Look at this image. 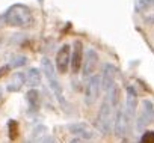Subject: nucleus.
I'll use <instances>...</instances> for the list:
<instances>
[{"label":"nucleus","mask_w":154,"mask_h":143,"mask_svg":"<svg viewBox=\"0 0 154 143\" xmlns=\"http://www.w3.org/2000/svg\"><path fill=\"white\" fill-rule=\"evenodd\" d=\"M41 77H42V74H41V71L38 68H30L24 74V83L27 86L35 88V86H38L41 83Z\"/></svg>","instance_id":"obj_12"},{"label":"nucleus","mask_w":154,"mask_h":143,"mask_svg":"<svg viewBox=\"0 0 154 143\" xmlns=\"http://www.w3.org/2000/svg\"><path fill=\"white\" fill-rule=\"evenodd\" d=\"M152 140H154V133L152 131H145L142 139H140L142 143H152Z\"/></svg>","instance_id":"obj_18"},{"label":"nucleus","mask_w":154,"mask_h":143,"mask_svg":"<svg viewBox=\"0 0 154 143\" xmlns=\"http://www.w3.org/2000/svg\"><path fill=\"white\" fill-rule=\"evenodd\" d=\"M134 6H136V11L143 12V11H146L152 6V0H136Z\"/></svg>","instance_id":"obj_16"},{"label":"nucleus","mask_w":154,"mask_h":143,"mask_svg":"<svg viewBox=\"0 0 154 143\" xmlns=\"http://www.w3.org/2000/svg\"><path fill=\"white\" fill-rule=\"evenodd\" d=\"M26 63H27V57H24V56H15L11 60L9 66L11 68H20V66H24Z\"/></svg>","instance_id":"obj_17"},{"label":"nucleus","mask_w":154,"mask_h":143,"mask_svg":"<svg viewBox=\"0 0 154 143\" xmlns=\"http://www.w3.org/2000/svg\"><path fill=\"white\" fill-rule=\"evenodd\" d=\"M2 20L12 27H30L33 24V15L32 11L21 3L12 5L2 17Z\"/></svg>","instance_id":"obj_1"},{"label":"nucleus","mask_w":154,"mask_h":143,"mask_svg":"<svg viewBox=\"0 0 154 143\" xmlns=\"http://www.w3.org/2000/svg\"><path fill=\"white\" fill-rule=\"evenodd\" d=\"M152 115H154V107H152V103L149 100H145L143 101V110L137 119V130H143L148 124L152 122Z\"/></svg>","instance_id":"obj_11"},{"label":"nucleus","mask_w":154,"mask_h":143,"mask_svg":"<svg viewBox=\"0 0 154 143\" xmlns=\"http://www.w3.org/2000/svg\"><path fill=\"white\" fill-rule=\"evenodd\" d=\"M69 45L65 44L59 48L57 54H56V69H57V73L59 74H66V71L69 68Z\"/></svg>","instance_id":"obj_7"},{"label":"nucleus","mask_w":154,"mask_h":143,"mask_svg":"<svg viewBox=\"0 0 154 143\" xmlns=\"http://www.w3.org/2000/svg\"><path fill=\"white\" fill-rule=\"evenodd\" d=\"M68 130L71 131V134H74L75 137H79L82 140H91L95 137V131L85 122H77V124H71L68 127Z\"/></svg>","instance_id":"obj_8"},{"label":"nucleus","mask_w":154,"mask_h":143,"mask_svg":"<svg viewBox=\"0 0 154 143\" xmlns=\"http://www.w3.org/2000/svg\"><path fill=\"white\" fill-rule=\"evenodd\" d=\"M130 121L124 112V109H119L118 113H116V118L113 119V131H115V136L118 137H124L127 133H128V128H130Z\"/></svg>","instance_id":"obj_6"},{"label":"nucleus","mask_w":154,"mask_h":143,"mask_svg":"<svg viewBox=\"0 0 154 143\" xmlns=\"http://www.w3.org/2000/svg\"><path fill=\"white\" fill-rule=\"evenodd\" d=\"M41 71L44 73V76L47 77L48 85H50L51 91L54 92L56 98L59 100V103H60V104H65V100H63V95H62V88H60V83H59V80H57V76H56V68H54L53 62H51L50 59L44 57V59H42V62H41Z\"/></svg>","instance_id":"obj_3"},{"label":"nucleus","mask_w":154,"mask_h":143,"mask_svg":"<svg viewBox=\"0 0 154 143\" xmlns=\"http://www.w3.org/2000/svg\"><path fill=\"white\" fill-rule=\"evenodd\" d=\"M82 60H83V44L82 41H74L72 54L69 56V65H71L72 74H77L82 69Z\"/></svg>","instance_id":"obj_5"},{"label":"nucleus","mask_w":154,"mask_h":143,"mask_svg":"<svg viewBox=\"0 0 154 143\" xmlns=\"http://www.w3.org/2000/svg\"><path fill=\"white\" fill-rule=\"evenodd\" d=\"M113 104L109 101V98L106 97L101 107H100V112L97 115V128L100 133L103 134H110L112 131V127H113Z\"/></svg>","instance_id":"obj_2"},{"label":"nucleus","mask_w":154,"mask_h":143,"mask_svg":"<svg viewBox=\"0 0 154 143\" xmlns=\"http://www.w3.org/2000/svg\"><path fill=\"white\" fill-rule=\"evenodd\" d=\"M100 92H101V77L94 76V77H91V80L88 82V86L85 89V103L88 106H92L98 100Z\"/></svg>","instance_id":"obj_4"},{"label":"nucleus","mask_w":154,"mask_h":143,"mask_svg":"<svg viewBox=\"0 0 154 143\" xmlns=\"http://www.w3.org/2000/svg\"><path fill=\"white\" fill-rule=\"evenodd\" d=\"M8 133H9V139L11 140H15L18 137V134H20V125H18L17 121L11 119L8 122Z\"/></svg>","instance_id":"obj_15"},{"label":"nucleus","mask_w":154,"mask_h":143,"mask_svg":"<svg viewBox=\"0 0 154 143\" xmlns=\"http://www.w3.org/2000/svg\"><path fill=\"white\" fill-rule=\"evenodd\" d=\"M26 100H27L29 109H30L32 112H36V110L39 109V94H38V91L30 89V91L26 94Z\"/></svg>","instance_id":"obj_13"},{"label":"nucleus","mask_w":154,"mask_h":143,"mask_svg":"<svg viewBox=\"0 0 154 143\" xmlns=\"http://www.w3.org/2000/svg\"><path fill=\"white\" fill-rule=\"evenodd\" d=\"M23 85H24V74H23V73H18V74L14 76L12 82L9 83L8 91H9V92H18Z\"/></svg>","instance_id":"obj_14"},{"label":"nucleus","mask_w":154,"mask_h":143,"mask_svg":"<svg viewBox=\"0 0 154 143\" xmlns=\"http://www.w3.org/2000/svg\"><path fill=\"white\" fill-rule=\"evenodd\" d=\"M98 65V54L95 50H88L86 51V59L82 60V68H83V77H91V74L95 71Z\"/></svg>","instance_id":"obj_9"},{"label":"nucleus","mask_w":154,"mask_h":143,"mask_svg":"<svg viewBox=\"0 0 154 143\" xmlns=\"http://www.w3.org/2000/svg\"><path fill=\"white\" fill-rule=\"evenodd\" d=\"M116 73L118 69L115 65L112 63H107L103 69V76H101V89H104L106 92L112 88V85L115 83V79H116Z\"/></svg>","instance_id":"obj_10"},{"label":"nucleus","mask_w":154,"mask_h":143,"mask_svg":"<svg viewBox=\"0 0 154 143\" xmlns=\"http://www.w3.org/2000/svg\"><path fill=\"white\" fill-rule=\"evenodd\" d=\"M9 71H11V66H9V65H5V66H2V68H0V79H2V77H5V76L9 73Z\"/></svg>","instance_id":"obj_19"}]
</instances>
